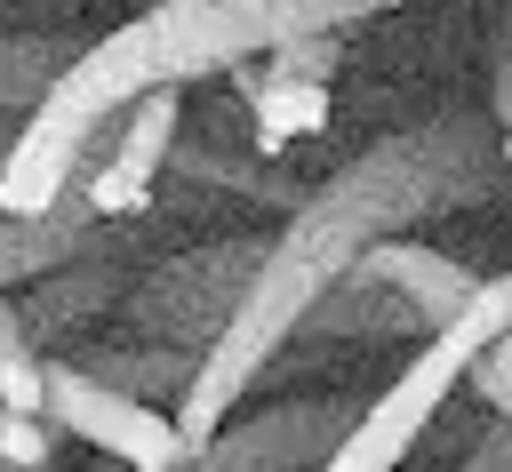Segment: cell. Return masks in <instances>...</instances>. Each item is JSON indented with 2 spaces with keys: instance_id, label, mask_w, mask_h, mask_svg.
<instances>
[{
  "instance_id": "6da1fadb",
  "label": "cell",
  "mask_w": 512,
  "mask_h": 472,
  "mask_svg": "<svg viewBox=\"0 0 512 472\" xmlns=\"http://www.w3.org/2000/svg\"><path fill=\"white\" fill-rule=\"evenodd\" d=\"M504 184V152H496V120L488 112H440L408 136H384L376 152L344 160L328 184L296 192L288 200V224L264 240L240 304L224 312V328L200 344L184 392H176V424L184 440L200 448L240 400L248 384L288 352L296 320L344 280V264L384 240V232H408L440 208H472Z\"/></svg>"
},
{
  "instance_id": "7a4b0ae2",
  "label": "cell",
  "mask_w": 512,
  "mask_h": 472,
  "mask_svg": "<svg viewBox=\"0 0 512 472\" xmlns=\"http://www.w3.org/2000/svg\"><path fill=\"white\" fill-rule=\"evenodd\" d=\"M472 288H480L472 264L440 256V248H416L408 232H384V240H368V248L344 264V280L296 320V336H328V344H360L368 328H376V336H432V328H448V320L472 304Z\"/></svg>"
},
{
  "instance_id": "3957f363",
  "label": "cell",
  "mask_w": 512,
  "mask_h": 472,
  "mask_svg": "<svg viewBox=\"0 0 512 472\" xmlns=\"http://www.w3.org/2000/svg\"><path fill=\"white\" fill-rule=\"evenodd\" d=\"M504 328V312H496V296H488V280L472 288V304L448 320V328H432L424 336V352L352 416V432L336 440V456H328V472H384V464H408L416 448H424V432L440 424V408L456 400V384H464V368H472V352L488 344Z\"/></svg>"
},
{
  "instance_id": "277c9868",
  "label": "cell",
  "mask_w": 512,
  "mask_h": 472,
  "mask_svg": "<svg viewBox=\"0 0 512 472\" xmlns=\"http://www.w3.org/2000/svg\"><path fill=\"white\" fill-rule=\"evenodd\" d=\"M40 416H48L56 432L88 440L96 456L136 464V472H176V464H192V440H184V424H176L168 408L120 392V384H104V376H88L80 360H48V376H40Z\"/></svg>"
},
{
  "instance_id": "5b68a950",
  "label": "cell",
  "mask_w": 512,
  "mask_h": 472,
  "mask_svg": "<svg viewBox=\"0 0 512 472\" xmlns=\"http://www.w3.org/2000/svg\"><path fill=\"white\" fill-rule=\"evenodd\" d=\"M256 256H264V240H216V248L168 256L160 272H144V288H128V328L152 336V344L200 352V344L224 328V312L240 304Z\"/></svg>"
},
{
  "instance_id": "8992f818",
  "label": "cell",
  "mask_w": 512,
  "mask_h": 472,
  "mask_svg": "<svg viewBox=\"0 0 512 472\" xmlns=\"http://www.w3.org/2000/svg\"><path fill=\"white\" fill-rule=\"evenodd\" d=\"M352 416L360 408H344V400H272V408H256V416H224L200 448H192V464L200 472H272V464H328L336 456V440L352 432Z\"/></svg>"
},
{
  "instance_id": "52a82bcc",
  "label": "cell",
  "mask_w": 512,
  "mask_h": 472,
  "mask_svg": "<svg viewBox=\"0 0 512 472\" xmlns=\"http://www.w3.org/2000/svg\"><path fill=\"white\" fill-rule=\"evenodd\" d=\"M232 88H240V104H248V120H256V160H272V152H288L296 136H320L328 128V112H336V80H312V72H272L264 56H240L232 64Z\"/></svg>"
},
{
  "instance_id": "ba28073f",
  "label": "cell",
  "mask_w": 512,
  "mask_h": 472,
  "mask_svg": "<svg viewBox=\"0 0 512 472\" xmlns=\"http://www.w3.org/2000/svg\"><path fill=\"white\" fill-rule=\"evenodd\" d=\"M120 296H128V272L80 248V256H64V264L32 272V280H24V296H16V312H24V328H32L40 344H56V336H72L80 320H96V312H104V304H120Z\"/></svg>"
},
{
  "instance_id": "9c48e42d",
  "label": "cell",
  "mask_w": 512,
  "mask_h": 472,
  "mask_svg": "<svg viewBox=\"0 0 512 472\" xmlns=\"http://www.w3.org/2000/svg\"><path fill=\"white\" fill-rule=\"evenodd\" d=\"M192 360H200V352H184V344H152V336H128V344H96V352H80L88 376H104V384H120V392H136V400H176L184 376H192Z\"/></svg>"
},
{
  "instance_id": "30bf717a",
  "label": "cell",
  "mask_w": 512,
  "mask_h": 472,
  "mask_svg": "<svg viewBox=\"0 0 512 472\" xmlns=\"http://www.w3.org/2000/svg\"><path fill=\"white\" fill-rule=\"evenodd\" d=\"M64 64V48L56 40H0V112H24L40 88H48V72Z\"/></svg>"
},
{
  "instance_id": "8fae6325",
  "label": "cell",
  "mask_w": 512,
  "mask_h": 472,
  "mask_svg": "<svg viewBox=\"0 0 512 472\" xmlns=\"http://www.w3.org/2000/svg\"><path fill=\"white\" fill-rule=\"evenodd\" d=\"M464 384L496 408V416H512V328H496L480 352H472V368H464Z\"/></svg>"
},
{
  "instance_id": "7c38bea8",
  "label": "cell",
  "mask_w": 512,
  "mask_h": 472,
  "mask_svg": "<svg viewBox=\"0 0 512 472\" xmlns=\"http://www.w3.org/2000/svg\"><path fill=\"white\" fill-rule=\"evenodd\" d=\"M464 464H472V472H512V416L488 408V424L464 440Z\"/></svg>"
},
{
  "instance_id": "4fadbf2b",
  "label": "cell",
  "mask_w": 512,
  "mask_h": 472,
  "mask_svg": "<svg viewBox=\"0 0 512 472\" xmlns=\"http://www.w3.org/2000/svg\"><path fill=\"white\" fill-rule=\"evenodd\" d=\"M488 120L512 128V40H496V56H488Z\"/></svg>"
},
{
  "instance_id": "5bb4252c",
  "label": "cell",
  "mask_w": 512,
  "mask_h": 472,
  "mask_svg": "<svg viewBox=\"0 0 512 472\" xmlns=\"http://www.w3.org/2000/svg\"><path fill=\"white\" fill-rule=\"evenodd\" d=\"M488 296H496V312H504V328H512V272H496V280H488Z\"/></svg>"
},
{
  "instance_id": "9a60e30c",
  "label": "cell",
  "mask_w": 512,
  "mask_h": 472,
  "mask_svg": "<svg viewBox=\"0 0 512 472\" xmlns=\"http://www.w3.org/2000/svg\"><path fill=\"white\" fill-rule=\"evenodd\" d=\"M496 152H504V176H512V128H496Z\"/></svg>"
},
{
  "instance_id": "2e32d148",
  "label": "cell",
  "mask_w": 512,
  "mask_h": 472,
  "mask_svg": "<svg viewBox=\"0 0 512 472\" xmlns=\"http://www.w3.org/2000/svg\"><path fill=\"white\" fill-rule=\"evenodd\" d=\"M376 8H400V0H376Z\"/></svg>"
}]
</instances>
